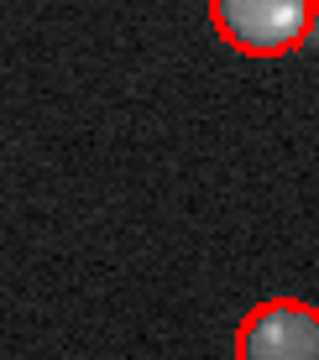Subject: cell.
<instances>
[{"label":"cell","mask_w":319,"mask_h":360,"mask_svg":"<svg viewBox=\"0 0 319 360\" xmlns=\"http://www.w3.org/2000/svg\"><path fill=\"white\" fill-rule=\"evenodd\" d=\"M220 42L246 58H288L314 37V0H210Z\"/></svg>","instance_id":"cell-1"},{"label":"cell","mask_w":319,"mask_h":360,"mask_svg":"<svg viewBox=\"0 0 319 360\" xmlns=\"http://www.w3.org/2000/svg\"><path fill=\"white\" fill-rule=\"evenodd\" d=\"M236 360H319V314L304 297L256 303L236 324Z\"/></svg>","instance_id":"cell-2"}]
</instances>
